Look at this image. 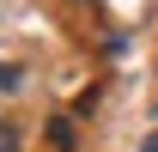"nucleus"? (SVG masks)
Returning <instances> with one entry per match:
<instances>
[{
    "label": "nucleus",
    "mask_w": 158,
    "mask_h": 152,
    "mask_svg": "<svg viewBox=\"0 0 158 152\" xmlns=\"http://www.w3.org/2000/svg\"><path fill=\"white\" fill-rule=\"evenodd\" d=\"M12 85H19V67H12V61H0V91H12Z\"/></svg>",
    "instance_id": "nucleus-1"
},
{
    "label": "nucleus",
    "mask_w": 158,
    "mask_h": 152,
    "mask_svg": "<svg viewBox=\"0 0 158 152\" xmlns=\"http://www.w3.org/2000/svg\"><path fill=\"white\" fill-rule=\"evenodd\" d=\"M0 152H19V134H12V122H0Z\"/></svg>",
    "instance_id": "nucleus-2"
},
{
    "label": "nucleus",
    "mask_w": 158,
    "mask_h": 152,
    "mask_svg": "<svg viewBox=\"0 0 158 152\" xmlns=\"http://www.w3.org/2000/svg\"><path fill=\"white\" fill-rule=\"evenodd\" d=\"M140 152H158V134H146V146H140Z\"/></svg>",
    "instance_id": "nucleus-3"
}]
</instances>
